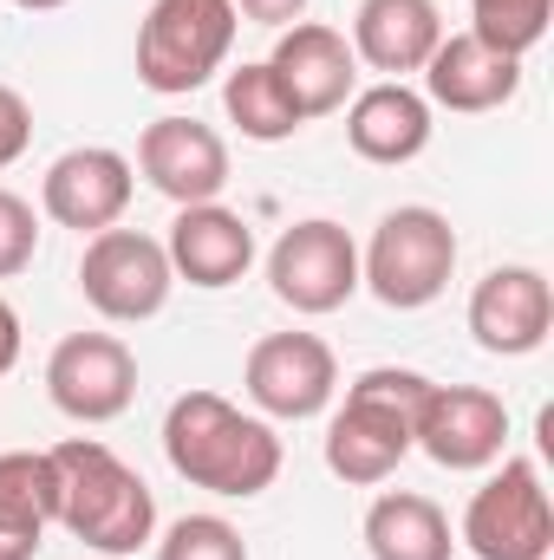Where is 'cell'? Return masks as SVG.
Segmentation results:
<instances>
[{
	"label": "cell",
	"instance_id": "9",
	"mask_svg": "<svg viewBox=\"0 0 554 560\" xmlns=\"http://www.w3.org/2000/svg\"><path fill=\"white\" fill-rule=\"evenodd\" d=\"M242 392L262 418L280 423H307L320 418L339 392V359L320 332H268L249 346V365H242Z\"/></svg>",
	"mask_w": 554,
	"mask_h": 560
},
{
	"label": "cell",
	"instance_id": "5",
	"mask_svg": "<svg viewBox=\"0 0 554 560\" xmlns=\"http://www.w3.org/2000/svg\"><path fill=\"white\" fill-rule=\"evenodd\" d=\"M450 275H457V229L430 202L392 209L359 255V287H372V300H385L392 313H417L443 300Z\"/></svg>",
	"mask_w": 554,
	"mask_h": 560
},
{
	"label": "cell",
	"instance_id": "8",
	"mask_svg": "<svg viewBox=\"0 0 554 560\" xmlns=\"http://www.w3.org/2000/svg\"><path fill=\"white\" fill-rule=\"evenodd\" d=\"M268 287L280 306H293L307 319L339 313L359 293V242L339 222L307 215V222L280 229V242L268 248Z\"/></svg>",
	"mask_w": 554,
	"mask_h": 560
},
{
	"label": "cell",
	"instance_id": "20",
	"mask_svg": "<svg viewBox=\"0 0 554 560\" xmlns=\"http://www.w3.org/2000/svg\"><path fill=\"white\" fill-rule=\"evenodd\" d=\"M366 555L372 560H450L457 555L450 515L430 495H417V489H385L366 509Z\"/></svg>",
	"mask_w": 554,
	"mask_h": 560
},
{
	"label": "cell",
	"instance_id": "26",
	"mask_svg": "<svg viewBox=\"0 0 554 560\" xmlns=\"http://www.w3.org/2000/svg\"><path fill=\"white\" fill-rule=\"evenodd\" d=\"M26 143H33V105H26L13 85H0V170L20 163Z\"/></svg>",
	"mask_w": 554,
	"mask_h": 560
},
{
	"label": "cell",
	"instance_id": "12",
	"mask_svg": "<svg viewBox=\"0 0 554 560\" xmlns=\"http://www.w3.org/2000/svg\"><path fill=\"white\" fill-rule=\"evenodd\" d=\"M131 189H138V170H131L125 150H112V143H79V150L53 156V170L39 176V209H46V222H59V229L99 235V229H118V222H125Z\"/></svg>",
	"mask_w": 554,
	"mask_h": 560
},
{
	"label": "cell",
	"instance_id": "17",
	"mask_svg": "<svg viewBox=\"0 0 554 560\" xmlns=\"http://www.w3.org/2000/svg\"><path fill=\"white\" fill-rule=\"evenodd\" d=\"M163 255H170L176 280H189L203 293H222L255 268V229L222 202H196V209H176V222L163 235Z\"/></svg>",
	"mask_w": 554,
	"mask_h": 560
},
{
	"label": "cell",
	"instance_id": "14",
	"mask_svg": "<svg viewBox=\"0 0 554 560\" xmlns=\"http://www.w3.org/2000/svg\"><path fill=\"white\" fill-rule=\"evenodd\" d=\"M268 72L280 79V92L293 98L300 118H333L346 112V98L359 92V59H353V39L326 20H293L280 26L275 52H268Z\"/></svg>",
	"mask_w": 554,
	"mask_h": 560
},
{
	"label": "cell",
	"instance_id": "21",
	"mask_svg": "<svg viewBox=\"0 0 554 560\" xmlns=\"http://www.w3.org/2000/svg\"><path fill=\"white\" fill-rule=\"evenodd\" d=\"M59 515V476L46 450H0V535L46 548V528Z\"/></svg>",
	"mask_w": 554,
	"mask_h": 560
},
{
	"label": "cell",
	"instance_id": "22",
	"mask_svg": "<svg viewBox=\"0 0 554 560\" xmlns=\"http://www.w3.org/2000/svg\"><path fill=\"white\" fill-rule=\"evenodd\" d=\"M222 112H229V125H235L249 143H287L300 125H307V118L293 112V98L280 92V79L268 72V59L235 66V72L222 79Z\"/></svg>",
	"mask_w": 554,
	"mask_h": 560
},
{
	"label": "cell",
	"instance_id": "7",
	"mask_svg": "<svg viewBox=\"0 0 554 560\" xmlns=\"http://www.w3.org/2000/svg\"><path fill=\"white\" fill-rule=\"evenodd\" d=\"M79 293L99 319L112 326H143L170 306L176 275H170V255L157 235L143 229H99L85 235V255H79Z\"/></svg>",
	"mask_w": 554,
	"mask_h": 560
},
{
	"label": "cell",
	"instance_id": "15",
	"mask_svg": "<svg viewBox=\"0 0 554 560\" xmlns=\"http://www.w3.org/2000/svg\"><path fill=\"white\" fill-rule=\"evenodd\" d=\"M470 332H476V346L496 352V359H529V352H542L549 332H554L549 275H542V268H522V261L489 268V275L476 280V293H470Z\"/></svg>",
	"mask_w": 554,
	"mask_h": 560
},
{
	"label": "cell",
	"instance_id": "28",
	"mask_svg": "<svg viewBox=\"0 0 554 560\" xmlns=\"http://www.w3.org/2000/svg\"><path fill=\"white\" fill-rule=\"evenodd\" d=\"M20 346H26V332H20V313H13V300H0V378L20 365Z\"/></svg>",
	"mask_w": 554,
	"mask_h": 560
},
{
	"label": "cell",
	"instance_id": "1",
	"mask_svg": "<svg viewBox=\"0 0 554 560\" xmlns=\"http://www.w3.org/2000/svg\"><path fill=\"white\" fill-rule=\"evenodd\" d=\"M163 456L189 489L255 502L280 476V436L268 418H249L222 392H183L163 411Z\"/></svg>",
	"mask_w": 554,
	"mask_h": 560
},
{
	"label": "cell",
	"instance_id": "19",
	"mask_svg": "<svg viewBox=\"0 0 554 560\" xmlns=\"http://www.w3.org/2000/svg\"><path fill=\"white\" fill-rule=\"evenodd\" d=\"M437 39H443L437 0H359V13H353V59L385 79L424 72Z\"/></svg>",
	"mask_w": 554,
	"mask_h": 560
},
{
	"label": "cell",
	"instance_id": "16",
	"mask_svg": "<svg viewBox=\"0 0 554 560\" xmlns=\"http://www.w3.org/2000/svg\"><path fill=\"white\" fill-rule=\"evenodd\" d=\"M516 92H522V59L516 52H496L470 26L463 33H443L437 52L424 59V105L430 112L483 118V112H503Z\"/></svg>",
	"mask_w": 554,
	"mask_h": 560
},
{
	"label": "cell",
	"instance_id": "10",
	"mask_svg": "<svg viewBox=\"0 0 554 560\" xmlns=\"http://www.w3.org/2000/svg\"><path fill=\"white\" fill-rule=\"evenodd\" d=\"M46 398L72 423H112L138 398V359L118 332H66L46 359Z\"/></svg>",
	"mask_w": 554,
	"mask_h": 560
},
{
	"label": "cell",
	"instance_id": "24",
	"mask_svg": "<svg viewBox=\"0 0 554 560\" xmlns=\"http://www.w3.org/2000/svg\"><path fill=\"white\" fill-rule=\"evenodd\" d=\"M157 560H249V541L222 515H183V522L163 528Z\"/></svg>",
	"mask_w": 554,
	"mask_h": 560
},
{
	"label": "cell",
	"instance_id": "30",
	"mask_svg": "<svg viewBox=\"0 0 554 560\" xmlns=\"http://www.w3.org/2000/svg\"><path fill=\"white\" fill-rule=\"evenodd\" d=\"M7 7H20V13H53V7H66V0H7Z\"/></svg>",
	"mask_w": 554,
	"mask_h": 560
},
{
	"label": "cell",
	"instance_id": "2",
	"mask_svg": "<svg viewBox=\"0 0 554 560\" xmlns=\"http://www.w3.org/2000/svg\"><path fill=\"white\" fill-rule=\"evenodd\" d=\"M59 476V528L85 541L92 555L125 560L157 541V495L125 456H112L99 436H66L46 450Z\"/></svg>",
	"mask_w": 554,
	"mask_h": 560
},
{
	"label": "cell",
	"instance_id": "4",
	"mask_svg": "<svg viewBox=\"0 0 554 560\" xmlns=\"http://www.w3.org/2000/svg\"><path fill=\"white\" fill-rule=\"evenodd\" d=\"M235 0H150L138 26V85L157 98L203 92L235 46Z\"/></svg>",
	"mask_w": 554,
	"mask_h": 560
},
{
	"label": "cell",
	"instance_id": "27",
	"mask_svg": "<svg viewBox=\"0 0 554 560\" xmlns=\"http://www.w3.org/2000/svg\"><path fill=\"white\" fill-rule=\"evenodd\" d=\"M235 13H242V20H255V26H293V20H300V13H307V0H235Z\"/></svg>",
	"mask_w": 554,
	"mask_h": 560
},
{
	"label": "cell",
	"instance_id": "25",
	"mask_svg": "<svg viewBox=\"0 0 554 560\" xmlns=\"http://www.w3.org/2000/svg\"><path fill=\"white\" fill-rule=\"evenodd\" d=\"M33 255H39V215H33V202H26V196L0 189V280L26 275V268H33Z\"/></svg>",
	"mask_w": 554,
	"mask_h": 560
},
{
	"label": "cell",
	"instance_id": "29",
	"mask_svg": "<svg viewBox=\"0 0 554 560\" xmlns=\"http://www.w3.org/2000/svg\"><path fill=\"white\" fill-rule=\"evenodd\" d=\"M39 548L33 541H13V535H0V560H33Z\"/></svg>",
	"mask_w": 554,
	"mask_h": 560
},
{
	"label": "cell",
	"instance_id": "18",
	"mask_svg": "<svg viewBox=\"0 0 554 560\" xmlns=\"http://www.w3.org/2000/svg\"><path fill=\"white\" fill-rule=\"evenodd\" d=\"M430 105H424V92H412L405 79H379V85H366V92H353L346 98V143L366 156V163H385V170H399V163H412L430 150Z\"/></svg>",
	"mask_w": 554,
	"mask_h": 560
},
{
	"label": "cell",
	"instance_id": "3",
	"mask_svg": "<svg viewBox=\"0 0 554 560\" xmlns=\"http://www.w3.org/2000/svg\"><path fill=\"white\" fill-rule=\"evenodd\" d=\"M430 392L424 372L405 365H372L346 385V405L326 423V469L353 489H372L385 482L405 456H412V418L417 398Z\"/></svg>",
	"mask_w": 554,
	"mask_h": 560
},
{
	"label": "cell",
	"instance_id": "23",
	"mask_svg": "<svg viewBox=\"0 0 554 560\" xmlns=\"http://www.w3.org/2000/svg\"><path fill=\"white\" fill-rule=\"evenodd\" d=\"M554 0H470V33L489 39L496 52H516L529 59L542 39H549Z\"/></svg>",
	"mask_w": 554,
	"mask_h": 560
},
{
	"label": "cell",
	"instance_id": "6",
	"mask_svg": "<svg viewBox=\"0 0 554 560\" xmlns=\"http://www.w3.org/2000/svg\"><path fill=\"white\" fill-rule=\"evenodd\" d=\"M457 541L476 560H554V502L529 456H503V469L470 495Z\"/></svg>",
	"mask_w": 554,
	"mask_h": 560
},
{
	"label": "cell",
	"instance_id": "11",
	"mask_svg": "<svg viewBox=\"0 0 554 560\" xmlns=\"http://www.w3.org/2000/svg\"><path fill=\"white\" fill-rule=\"evenodd\" d=\"M509 443V405L483 385H437L417 398L412 450H424L437 469H489Z\"/></svg>",
	"mask_w": 554,
	"mask_h": 560
},
{
	"label": "cell",
	"instance_id": "13",
	"mask_svg": "<svg viewBox=\"0 0 554 560\" xmlns=\"http://www.w3.org/2000/svg\"><path fill=\"white\" fill-rule=\"evenodd\" d=\"M131 170H138L157 196H170L176 209L222 202V189H229V143H222L216 125H203V118H150Z\"/></svg>",
	"mask_w": 554,
	"mask_h": 560
}]
</instances>
